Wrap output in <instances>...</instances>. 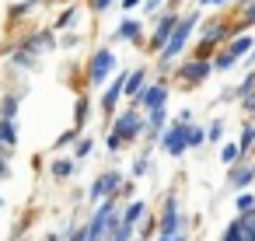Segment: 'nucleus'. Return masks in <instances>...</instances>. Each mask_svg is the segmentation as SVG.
Segmentation results:
<instances>
[{
	"label": "nucleus",
	"instance_id": "1",
	"mask_svg": "<svg viewBox=\"0 0 255 241\" xmlns=\"http://www.w3.org/2000/svg\"><path fill=\"white\" fill-rule=\"evenodd\" d=\"M196 21H199V14H185V18H178V25H175V32H171V39H168V42H164V49H161V63H171V60L185 49V42H189V35H192Z\"/></svg>",
	"mask_w": 255,
	"mask_h": 241
},
{
	"label": "nucleus",
	"instance_id": "2",
	"mask_svg": "<svg viewBox=\"0 0 255 241\" xmlns=\"http://www.w3.org/2000/svg\"><path fill=\"white\" fill-rule=\"evenodd\" d=\"M112 70H116V56H112V49H98V53L91 56V67H88V81H91L95 88H102V84L109 81Z\"/></svg>",
	"mask_w": 255,
	"mask_h": 241
},
{
	"label": "nucleus",
	"instance_id": "3",
	"mask_svg": "<svg viewBox=\"0 0 255 241\" xmlns=\"http://www.w3.org/2000/svg\"><path fill=\"white\" fill-rule=\"evenodd\" d=\"M161 147L171 154V157H178L185 147H189V122H175V126H168L164 133H161Z\"/></svg>",
	"mask_w": 255,
	"mask_h": 241
},
{
	"label": "nucleus",
	"instance_id": "4",
	"mask_svg": "<svg viewBox=\"0 0 255 241\" xmlns=\"http://www.w3.org/2000/svg\"><path fill=\"white\" fill-rule=\"evenodd\" d=\"M210 70H213V63L203 60V56H196V60H189V63L178 70V77H182L185 84H203V81L210 77Z\"/></svg>",
	"mask_w": 255,
	"mask_h": 241
},
{
	"label": "nucleus",
	"instance_id": "5",
	"mask_svg": "<svg viewBox=\"0 0 255 241\" xmlns=\"http://www.w3.org/2000/svg\"><path fill=\"white\" fill-rule=\"evenodd\" d=\"M140 129H143V119L129 109V112H123L119 119H116V126H112V133L116 136H123V140H136L140 136Z\"/></svg>",
	"mask_w": 255,
	"mask_h": 241
},
{
	"label": "nucleus",
	"instance_id": "6",
	"mask_svg": "<svg viewBox=\"0 0 255 241\" xmlns=\"http://www.w3.org/2000/svg\"><path fill=\"white\" fill-rule=\"evenodd\" d=\"M164 102H168V88H164V84H147V88L136 95V105H143L147 112H150V109H164Z\"/></svg>",
	"mask_w": 255,
	"mask_h": 241
},
{
	"label": "nucleus",
	"instance_id": "7",
	"mask_svg": "<svg viewBox=\"0 0 255 241\" xmlns=\"http://www.w3.org/2000/svg\"><path fill=\"white\" fill-rule=\"evenodd\" d=\"M175 25H178V18L175 14H164L161 21H157V28H154V39H150V49H164V42L171 39V32H175Z\"/></svg>",
	"mask_w": 255,
	"mask_h": 241
},
{
	"label": "nucleus",
	"instance_id": "8",
	"mask_svg": "<svg viewBox=\"0 0 255 241\" xmlns=\"http://www.w3.org/2000/svg\"><path fill=\"white\" fill-rule=\"evenodd\" d=\"M175 231H185L182 227V213H178V203L168 196L164 203V217H161V234H175Z\"/></svg>",
	"mask_w": 255,
	"mask_h": 241
},
{
	"label": "nucleus",
	"instance_id": "9",
	"mask_svg": "<svg viewBox=\"0 0 255 241\" xmlns=\"http://www.w3.org/2000/svg\"><path fill=\"white\" fill-rule=\"evenodd\" d=\"M252 182H255V168H245L241 161L231 164V175H227V185L231 189H248Z\"/></svg>",
	"mask_w": 255,
	"mask_h": 241
},
{
	"label": "nucleus",
	"instance_id": "10",
	"mask_svg": "<svg viewBox=\"0 0 255 241\" xmlns=\"http://www.w3.org/2000/svg\"><path fill=\"white\" fill-rule=\"evenodd\" d=\"M119 171H105L98 182H95V189H91V199H102V196H112L116 189H119Z\"/></svg>",
	"mask_w": 255,
	"mask_h": 241
},
{
	"label": "nucleus",
	"instance_id": "11",
	"mask_svg": "<svg viewBox=\"0 0 255 241\" xmlns=\"http://www.w3.org/2000/svg\"><path fill=\"white\" fill-rule=\"evenodd\" d=\"M123 88H126V74H119V77L109 84V91H105V98H102V109H105V112H112V109H116V102H119Z\"/></svg>",
	"mask_w": 255,
	"mask_h": 241
},
{
	"label": "nucleus",
	"instance_id": "12",
	"mask_svg": "<svg viewBox=\"0 0 255 241\" xmlns=\"http://www.w3.org/2000/svg\"><path fill=\"white\" fill-rule=\"evenodd\" d=\"M252 46H255V39H248V35H238V39H231V49H227V56L238 63V60H245V56L252 53Z\"/></svg>",
	"mask_w": 255,
	"mask_h": 241
},
{
	"label": "nucleus",
	"instance_id": "13",
	"mask_svg": "<svg viewBox=\"0 0 255 241\" xmlns=\"http://www.w3.org/2000/svg\"><path fill=\"white\" fill-rule=\"evenodd\" d=\"M143 77H147V70H133V74H126V88H123V95L136 98V95L143 91Z\"/></svg>",
	"mask_w": 255,
	"mask_h": 241
},
{
	"label": "nucleus",
	"instance_id": "14",
	"mask_svg": "<svg viewBox=\"0 0 255 241\" xmlns=\"http://www.w3.org/2000/svg\"><path fill=\"white\" fill-rule=\"evenodd\" d=\"M238 231H241V241H255V210L238 217Z\"/></svg>",
	"mask_w": 255,
	"mask_h": 241
},
{
	"label": "nucleus",
	"instance_id": "15",
	"mask_svg": "<svg viewBox=\"0 0 255 241\" xmlns=\"http://www.w3.org/2000/svg\"><path fill=\"white\" fill-rule=\"evenodd\" d=\"M143 210H147V206H143V203H140V199H136V203H129V206H126V210H123V217H119V220H123V224H129V227H133V224H140V217H143Z\"/></svg>",
	"mask_w": 255,
	"mask_h": 241
},
{
	"label": "nucleus",
	"instance_id": "16",
	"mask_svg": "<svg viewBox=\"0 0 255 241\" xmlns=\"http://www.w3.org/2000/svg\"><path fill=\"white\" fill-rule=\"evenodd\" d=\"M220 161H224L227 168L238 164V161H241V143H224V147H220Z\"/></svg>",
	"mask_w": 255,
	"mask_h": 241
},
{
	"label": "nucleus",
	"instance_id": "17",
	"mask_svg": "<svg viewBox=\"0 0 255 241\" xmlns=\"http://www.w3.org/2000/svg\"><path fill=\"white\" fill-rule=\"evenodd\" d=\"M116 35L119 39H140V21H123Z\"/></svg>",
	"mask_w": 255,
	"mask_h": 241
},
{
	"label": "nucleus",
	"instance_id": "18",
	"mask_svg": "<svg viewBox=\"0 0 255 241\" xmlns=\"http://www.w3.org/2000/svg\"><path fill=\"white\" fill-rule=\"evenodd\" d=\"M238 143H241V154H248V150L255 147V126H252V122L241 129V140H238Z\"/></svg>",
	"mask_w": 255,
	"mask_h": 241
},
{
	"label": "nucleus",
	"instance_id": "19",
	"mask_svg": "<svg viewBox=\"0 0 255 241\" xmlns=\"http://www.w3.org/2000/svg\"><path fill=\"white\" fill-rule=\"evenodd\" d=\"M234 206H238V213H248V210H255V192H241V196L234 199Z\"/></svg>",
	"mask_w": 255,
	"mask_h": 241
},
{
	"label": "nucleus",
	"instance_id": "20",
	"mask_svg": "<svg viewBox=\"0 0 255 241\" xmlns=\"http://www.w3.org/2000/svg\"><path fill=\"white\" fill-rule=\"evenodd\" d=\"M0 140H4V143H14V140H18V133H14V122H11V116H7L4 122H0Z\"/></svg>",
	"mask_w": 255,
	"mask_h": 241
},
{
	"label": "nucleus",
	"instance_id": "21",
	"mask_svg": "<svg viewBox=\"0 0 255 241\" xmlns=\"http://www.w3.org/2000/svg\"><path fill=\"white\" fill-rule=\"evenodd\" d=\"M147 126H150V133L164 129V109H150V119H147Z\"/></svg>",
	"mask_w": 255,
	"mask_h": 241
},
{
	"label": "nucleus",
	"instance_id": "22",
	"mask_svg": "<svg viewBox=\"0 0 255 241\" xmlns=\"http://www.w3.org/2000/svg\"><path fill=\"white\" fill-rule=\"evenodd\" d=\"M203 140H206V129H203V126H192V122H189V147H199Z\"/></svg>",
	"mask_w": 255,
	"mask_h": 241
},
{
	"label": "nucleus",
	"instance_id": "23",
	"mask_svg": "<svg viewBox=\"0 0 255 241\" xmlns=\"http://www.w3.org/2000/svg\"><path fill=\"white\" fill-rule=\"evenodd\" d=\"M206 140H213V143H220V140H224V122H220V119H217V122H210Z\"/></svg>",
	"mask_w": 255,
	"mask_h": 241
},
{
	"label": "nucleus",
	"instance_id": "24",
	"mask_svg": "<svg viewBox=\"0 0 255 241\" xmlns=\"http://www.w3.org/2000/svg\"><path fill=\"white\" fill-rule=\"evenodd\" d=\"M70 171H74V161H67V157H63V161H56V164H53V175H56V178H67V175H70Z\"/></svg>",
	"mask_w": 255,
	"mask_h": 241
},
{
	"label": "nucleus",
	"instance_id": "25",
	"mask_svg": "<svg viewBox=\"0 0 255 241\" xmlns=\"http://www.w3.org/2000/svg\"><path fill=\"white\" fill-rule=\"evenodd\" d=\"M245 25H255V0H245V18H241V28Z\"/></svg>",
	"mask_w": 255,
	"mask_h": 241
},
{
	"label": "nucleus",
	"instance_id": "26",
	"mask_svg": "<svg viewBox=\"0 0 255 241\" xmlns=\"http://www.w3.org/2000/svg\"><path fill=\"white\" fill-rule=\"evenodd\" d=\"M74 119H77V126H84V119H88V102H84V98L77 102V109H74Z\"/></svg>",
	"mask_w": 255,
	"mask_h": 241
},
{
	"label": "nucleus",
	"instance_id": "27",
	"mask_svg": "<svg viewBox=\"0 0 255 241\" xmlns=\"http://www.w3.org/2000/svg\"><path fill=\"white\" fill-rule=\"evenodd\" d=\"M220 241H241V231H238V220H231V227L224 231V238Z\"/></svg>",
	"mask_w": 255,
	"mask_h": 241
},
{
	"label": "nucleus",
	"instance_id": "28",
	"mask_svg": "<svg viewBox=\"0 0 255 241\" xmlns=\"http://www.w3.org/2000/svg\"><path fill=\"white\" fill-rule=\"evenodd\" d=\"M213 67H217V70H231V67H234V60H231V56H227V53H220V56H217V63H213Z\"/></svg>",
	"mask_w": 255,
	"mask_h": 241
},
{
	"label": "nucleus",
	"instance_id": "29",
	"mask_svg": "<svg viewBox=\"0 0 255 241\" xmlns=\"http://www.w3.org/2000/svg\"><path fill=\"white\" fill-rule=\"evenodd\" d=\"M252 88H255V74H248V77L241 81V88H238V95H252Z\"/></svg>",
	"mask_w": 255,
	"mask_h": 241
},
{
	"label": "nucleus",
	"instance_id": "30",
	"mask_svg": "<svg viewBox=\"0 0 255 241\" xmlns=\"http://www.w3.org/2000/svg\"><path fill=\"white\" fill-rule=\"evenodd\" d=\"M157 241H189L185 231H175V234H157Z\"/></svg>",
	"mask_w": 255,
	"mask_h": 241
},
{
	"label": "nucleus",
	"instance_id": "31",
	"mask_svg": "<svg viewBox=\"0 0 255 241\" xmlns=\"http://www.w3.org/2000/svg\"><path fill=\"white\" fill-rule=\"evenodd\" d=\"M88 154H91V140H81L77 143V157H88Z\"/></svg>",
	"mask_w": 255,
	"mask_h": 241
},
{
	"label": "nucleus",
	"instance_id": "32",
	"mask_svg": "<svg viewBox=\"0 0 255 241\" xmlns=\"http://www.w3.org/2000/svg\"><path fill=\"white\" fill-rule=\"evenodd\" d=\"M70 241H88V231H84V227H77V231L70 234Z\"/></svg>",
	"mask_w": 255,
	"mask_h": 241
},
{
	"label": "nucleus",
	"instance_id": "33",
	"mask_svg": "<svg viewBox=\"0 0 255 241\" xmlns=\"http://www.w3.org/2000/svg\"><path fill=\"white\" fill-rule=\"evenodd\" d=\"M143 171H147V157H140V161H136V168H133V175H143Z\"/></svg>",
	"mask_w": 255,
	"mask_h": 241
},
{
	"label": "nucleus",
	"instance_id": "34",
	"mask_svg": "<svg viewBox=\"0 0 255 241\" xmlns=\"http://www.w3.org/2000/svg\"><path fill=\"white\" fill-rule=\"evenodd\" d=\"M140 4H143V0H123V7H126V11H133V7H140Z\"/></svg>",
	"mask_w": 255,
	"mask_h": 241
},
{
	"label": "nucleus",
	"instance_id": "35",
	"mask_svg": "<svg viewBox=\"0 0 255 241\" xmlns=\"http://www.w3.org/2000/svg\"><path fill=\"white\" fill-rule=\"evenodd\" d=\"M109 4H116V0H95V7H98V11H105Z\"/></svg>",
	"mask_w": 255,
	"mask_h": 241
},
{
	"label": "nucleus",
	"instance_id": "36",
	"mask_svg": "<svg viewBox=\"0 0 255 241\" xmlns=\"http://www.w3.org/2000/svg\"><path fill=\"white\" fill-rule=\"evenodd\" d=\"M157 4H161V0H143V7H147V11H157Z\"/></svg>",
	"mask_w": 255,
	"mask_h": 241
},
{
	"label": "nucleus",
	"instance_id": "37",
	"mask_svg": "<svg viewBox=\"0 0 255 241\" xmlns=\"http://www.w3.org/2000/svg\"><path fill=\"white\" fill-rule=\"evenodd\" d=\"M245 109H248V112L255 116V98H245Z\"/></svg>",
	"mask_w": 255,
	"mask_h": 241
},
{
	"label": "nucleus",
	"instance_id": "38",
	"mask_svg": "<svg viewBox=\"0 0 255 241\" xmlns=\"http://www.w3.org/2000/svg\"><path fill=\"white\" fill-rule=\"evenodd\" d=\"M4 175H7V164H4V161H0V178H4Z\"/></svg>",
	"mask_w": 255,
	"mask_h": 241
},
{
	"label": "nucleus",
	"instance_id": "39",
	"mask_svg": "<svg viewBox=\"0 0 255 241\" xmlns=\"http://www.w3.org/2000/svg\"><path fill=\"white\" fill-rule=\"evenodd\" d=\"M199 4H224V0H199Z\"/></svg>",
	"mask_w": 255,
	"mask_h": 241
},
{
	"label": "nucleus",
	"instance_id": "40",
	"mask_svg": "<svg viewBox=\"0 0 255 241\" xmlns=\"http://www.w3.org/2000/svg\"><path fill=\"white\" fill-rule=\"evenodd\" d=\"M252 56H255V46H252Z\"/></svg>",
	"mask_w": 255,
	"mask_h": 241
},
{
	"label": "nucleus",
	"instance_id": "41",
	"mask_svg": "<svg viewBox=\"0 0 255 241\" xmlns=\"http://www.w3.org/2000/svg\"><path fill=\"white\" fill-rule=\"evenodd\" d=\"M49 241H60V238H49Z\"/></svg>",
	"mask_w": 255,
	"mask_h": 241
}]
</instances>
